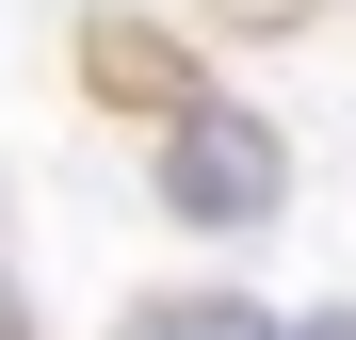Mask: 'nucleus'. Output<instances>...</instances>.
I'll return each mask as SVG.
<instances>
[{"instance_id": "obj_2", "label": "nucleus", "mask_w": 356, "mask_h": 340, "mask_svg": "<svg viewBox=\"0 0 356 340\" xmlns=\"http://www.w3.org/2000/svg\"><path fill=\"white\" fill-rule=\"evenodd\" d=\"M130 340H275V324H227V308H162V324H130Z\"/></svg>"}, {"instance_id": "obj_1", "label": "nucleus", "mask_w": 356, "mask_h": 340, "mask_svg": "<svg viewBox=\"0 0 356 340\" xmlns=\"http://www.w3.org/2000/svg\"><path fill=\"white\" fill-rule=\"evenodd\" d=\"M162 211L178 227H259V211H291V146L243 97H178L162 113Z\"/></svg>"}, {"instance_id": "obj_3", "label": "nucleus", "mask_w": 356, "mask_h": 340, "mask_svg": "<svg viewBox=\"0 0 356 340\" xmlns=\"http://www.w3.org/2000/svg\"><path fill=\"white\" fill-rule=\"evenodd\" d=\"M0 340H33V308H17V275H0Z\"/></svg>"}]
</instances>
